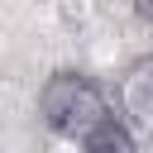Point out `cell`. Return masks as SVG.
Masks as SVG:
<instances>
[{
	"mask_svg": "<svg viewBox=\"0 0 153 153\" xmlns=\"http://www.w3.org/2000/svg\"><path fill=\"white\" fill-rule=\"evenodd\" d=\"M105 110H115L110 91L100 76L81 72V67H57L43 86H38V120L48 124V134L57 139H76L91 120H100Z\"/></svg>",
	"mask_w": 153,
	"mask_h": 153,
	"instance_id": "6da1fadb",
	"label": "cell"
},
{
	"mask_svg": "<svg viewBox=\"0 0 153 153\" xmlns=\"http://www.w3.org/2000/svg\"><path fill=\"white\" fill-rule=\"evenodd\" d=\"M115 96H120V115L129 120V129L139 139H153V57L129 62Z\"/></svg>",
	"mask_w": 153,
	"mask_h": 153,
	"instance_id": "7a4b0ae2",
	"label": "cell"
},
{
	"mask_svg": "<svg viewBox=\"0 0 153 153\" xmlns=\"http://www.w3.org/2000/svg\"><path fill=\"white\" fill-rule=\"evenodd\" d=\"M72 143L86 148V153H134V148H139V134L129 129V120H124L120 110H105V115L91 120Z\"/></svg>",
	"mask_w": 153,
	"mask_h": 153,
	"instance_id": "3957f363",
	"label": "cell"
},
{
	"mask_svg": "<svg viewBox=\"0 0 153 153\" xmlns=\"http://www.w3.org/2000/svg\"><path fill=\"white\" fill-rule=\"evenodd\" d=\"M129 10H134V19H139V24H148V29H153V0H129Z\"/></svg>",
	"mask_w": 153,
	"mask_h": 153,
	"instance_id": "277c9868",
	"label": "cell"
}]
</instances>
